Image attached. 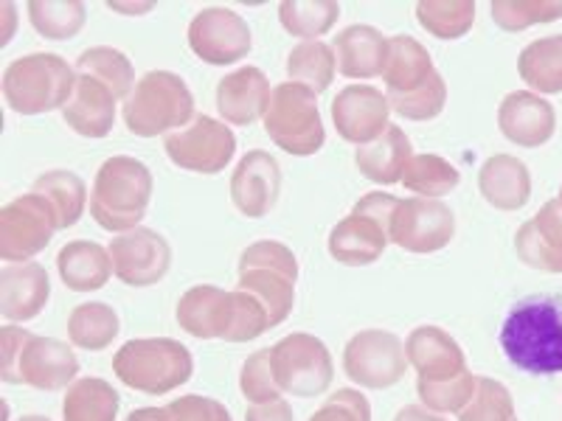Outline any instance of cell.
<instances>
[{"label":"cell","instance_id":"obj_22","mask_svg":"<svg viewBox=\"0 0 562 421\" xmlns=\"http://www.w3.org/2000/svg\"><path fill=\"white\" fill-rule=\"evenodd\" d=\"M498 127L506 140L524 149H537L549 144L557 129L554 104L546 102L531 90H515L501 102Z\"/></svg>","mask_w":562,"mask_h":421},{"label":"cell","instance_id":"obj_25","mask_svg":"<svg viewBox=\"0 0 562 421\" xmlns=\"http://www.w3.org/2000/svg\"><path fill=\"white\" fill-rule=\"evenodd\" d=\"M52 298V281L43 264H7L0 270V315L9 323H26L45 309Z\"/></svg>","mask_w":562,"mask_h":421},{"label":"cell","instance_id":"obj_4","mask_svg":"<svg viewBox=\"0 0 562 421\" xmlns=\"http://www.w3.org/2000/svg\"><path fill=\"white\" fill-rule=\"evenodd\" d=\"M153 200V172L140 160L115 155L99 167L90 192V217L110 234L140 228Z\"/></svg>","mask_w":562,"mask_h":421},{"label":"cell","instance_id":"obj_7","mask_svg":"<svg viewBox=\"0 0 562 421\" xmlns=\"http://www.w3.org/2000/svg\"><path fill=\"white\" fill-rule=\"evenodd\" d=\"M122 113L130 133L138 138H158L192 122L194 96L172 70H149L135 82Z\"/></svg>","mask_w":562,"mask_h":421},{"label":"cell","instance_id":"obj_1","mask_svg":"<svg viewBox=\"0 0 562 421\" xmlns=\"http://www.w3.org/2000/svg\"><path fill=\"white\" fill-rule=\"evenodd\" d=\"M506 360L531 377L562 371V295H529L509 309L501 326Z\"/></svg>","mask_w":562,"mask_h":421},{"label":"cell","instance_id":"obj_2","mask_svg":"<svg viewBox=\"0 0 562 421\" xmlns=\"http://www.w3.org/2000/svg\"><path fill=\"white\" fill-rule=\"evenodd\" d=\"M175 318L183 332L198 340L248 343L273 329L268 312L254 295L243 293V289L225 293L214 284H200V287L183 293Z\"/></svg>","mask_w":562,"mask_h":421},{"label":"cell","instance_id":"obj_43","mask_svg":"<svg viewBox=\"0 0 562 421\" xmlns=\"http://www.w3.org/2000/svg\"><path fill=\"white\" fill-rule=\"evenodd\" d=\"M239 390H243L245 399H250L254 405L281 399L284 390L276 383L273 349H259L256 354H250V357L245 360L243 371H239Z\"/></svg>","mask_w":562,"mask_h":421},{"label":"cell","instance_id":"obj_38","mask_svg":"<svg viewBox=\"0 0 562 421\" xmlns=\"http://www.w3.org/2000/svg\"><path fill=\"white\" fill-rule=\"evenodd\" d=\"M416 20L436 39H461L475 23V3L470 0H422L416 3Z\"/></svg>","mask_w":562,"mask_h":421},{"label":"cell","instance_id":"obj_3","mask_svg":"<svg viewBox=\"0 0 562 421\" xmlns=\"http://www.w3.org/2000/svg\"><path fill=\"white\" fill-rule=\"evenodd\" d=\"M389 104L408 122H430L448 104V84L436 70L428 48L411 34H396L383 70Z\"/></svg>","mask_w":562,"mask_h":421},{"label":"cell","instance_id":"obj_23","mask_svg":"<svg viewBox=\"0 0 562 421\" xmlns=\"http://www.w3.org/2000/svg\"><path fill=\"white\" fill-rule=\"evenodd\" d=\"M119 102L122 99L108 82L77 70L74 96L65 104L63 122L82 138H108L115 124V104Z\"/></svg>","mask_w":562,"mask_h":421},{"label":"cell","instance_id":"obj_10","mask_svg":"<svg viewBox=\"0 0 562 421\" xmlns=\"http://www.w3.org/2000/svg\"><path fill=\"white\" fill-rule=\"evenodd\" d=\"M400 200L385 192H369L355 203L351 214L340 219L326 239V250L338 264L366 268L385 253L391 242V219Z\"/></svg>","mask_w":562,"mask_h":421},{"label":"cell","instance_id":"obj_45","mask_svg":"<svg viewBox=\"0 0 562 421\" xmlns=\"http://www.w3.org/2000/svg\"><path fill=\"white\" fill-rule=\"evenodd\" d=\"M310 421H371V405L360 390L340 388L310 416Z\"/></svg>","mask_w":562,"mask_h":421},{"label":"cell","instance_id":"obj_27","mask_svg":"<svg viewBox=\"0 0 562 421\" xmlns=\"http://www.w3.org/2000/svg\"><path fill=\"white\" fill-rule=\"evenodd\" d=\"M391 37L374 26H349L335 37V59L346 79L383 77Z\"/></svg>","mask_w":562,"mask_h":421},{"label":"cell","instance_id":"obj_47","mask_svg":"<svg viewBox=\"0 0 562 421\" xmlns=\"http://www.w3.org/2000/svg\"><path fill=\"white\" fill-rule=\"evenodd\" d=\"M245 421H295V416L284 399H276V402L250 405L245 410Z\"/></svg>","mask_w":562,"mask_h":421},{"label":"cell","instance_id":"obj_41","mask_svg":"<svg viewBox=\"0 0 562 421\" xmlns=\"http://www.w3.org/2000/svg\"><path fill=\"white\" fill-rule=\"evenodd\" d=\"M495 26L504 32H524L537 23H554L562 18L560 0H495L490 7Z\"/></svg>","mask_w":562,"mask_h":421},{"label":"cell","instance_id":"obj_19","mask_svg":"<svg viewBox=\"0 0 562 421\" xmlns=\"http://www.w3.org/2000/svg\"><path fill=\"white\" fill-rule=\"evenodd\" d=\"M391 104L383 90L371 84H349L335 96L333 102V122L335 129L344 140L363 147L389 129Z\"/></svg>","mask_w":562,"mask_h":421},{"label":"cell","instance_id":"obj_26","mask_svg":"<svg viewBox=\"0 0 562 421\" xmlns=\"http://www.w3.org/2000/svg\"><path fill=\"white\" fill-rule=\"evenodd\" d=\"M270 96H273V90H270L265 70L245 65V68L231 70L228 77L220 79L217 110L234 127H248L268 113Z\"/></svg>","mask_w":562,"mask_h":421},{"label":"cell","instance_id":"obj_48","mask_svg":"<svg viewBox=\"0 0 562 421\" xmlns=\"http://www.w3.org/2000/svg\"><path fill=\"white\" fill-rule=\"evenodd\" d=\"M394 421H448V419H441V413H434V410H428L425 405H405V408L394 416Z\"/></svg>","mask_w":562,"mask_h":421},{"label":"cell","instance_id":"obj_49","mask_svg":"<svg viewBox=\"0 0 562 421\" xmlns=\"http://www.w3.org/2000/svg\"><path fill=\"white\" fill-rule=\"evenodd\" d=\"M124 421H169L167 408H138L127 416Z\"/></svg>","mask_w":562,"mask_h":421},{"label":"cell","instance_id":"obj_32","mask_svg":"<svg viewBox=\"0 0 562 421\" xmlns=\"http://www.w3.org/2000/svg\"><path fill=\"white\" fill-rule=\"evenodd\" d=\"M122 396L99 377H79L63 399V421H115Z\"/></svg>","mask_w":562,"mask_h":421},{"label":"cell","instance_id":"obj_35","mask_svg":"<svg viewBox=\"0 0 562 421\" xmlns=\"http://www.w3.org/2000/svg\"><path fill=\"white\" fill-rule=\"evenodd\" d=\"M338 70V59H335L333 45L321 43V39H307L299 43L293 52L288 54V77L290 82H299L310 88L318 96L324 93L335 79Z\"/></svg>","mask_w":562,"mask_h":421},{"label":"cell","instance_id":"obj_51","mask_svg":"<svg viewBox=\"0 0 562 421\" xmlns=\"http://www.w3.org/2000/svg\"><path fill=\"white\" fill-rule=\"evenodd\" d=\"M557 200H560V205H562V185H560V197H557Z\"/></svg>","mask_w":562,"mask_h":421},{"label":"cell","instance_id":"obj_29","mask_svg":"<svg viewBox=\"0 0 562 421\" xmlns=\"http://www.w3.org/2000/svg\"><path fill=\"white\" fill-rule=\"evenodd\" d=\"M411 158H414V147H411V138L405 135V129L396 127V124H389V129L380 138L358 147V152H355V167L371 183L394 185L403 183V172Z\"/></svg>","mask_w":562,"mask_h":421},{"label":"cell","instance_id":"obj_33","mask_svg":"<svg viewBox=\"0 0 562 421\" xmlns=\"http://www.w3.org/2000/svg\"><path fill=\"white\" fill-rule=\"evenodd\" d=\"M119 329H122V320L104 300L79 304L68 318L70 343L85 351H104L108 345H113V340L119 338Z\"/></svg>","mask_w":562,"mask_h":421},{"label":"cell","instance_id":"obj_46","mask_svg":"<svg viewBox=\"0 0 562 421\" xmlns=\"http://www.w3.org/2000/svg\"><path fill=\"white\" fill-rule=\"evenodd\" d=\"M169 421H231V413L223 402L211 399V396H180L175 402L167 405Z\"/></svg>","mask_w":562,"mask_h":421},{"label":"cell","instance_id":"obj_8","mask_svg":"<svg viewBox=\"0 0 562 421\" xmlns=\"http://www.w3.org/2000/svg\"><path fill=\"white\" fill-rule=\"evenodd\" d=\"M3 99L20 115H43L65 110L74 96L77 70L59 54H29L3 70Z\"/></svg>","mask_w":562,"mask_h":421},{"label":"cell","instance_id":"obj_37","mask_svg":"<svg viewBox=\"0 0 562 421\" xmlns=\"http://www.w3.org/2000/svg\"><path fill=\"white\" fill-rule=\"evenodd\" d=\"M340 7L335 0H284L279 20L284 32L299 39H318L338 23Z\"/></svg>","mask_w":562,"mask_h":421},{"label":"cell","instance_id":"obj_6","mask_svg":"<svg viewBox=\"0 0 562 421\" xmlns=\"http://www.w3.org/2000/svg\"><path fill=\"white\" fill-rule=\"evenodd\" d=\"M113 374L127 388L149 396L172 394L194 374L192 351L172 338L130 340L115 351Z\"/></svg>","mask_w":562,"mask_h":421},{"label":"cell","instance_id":"obj_36","mask_svg":"<svg viewBox=\"0 0 562 421\" xmlns=\"http://www.w3.org/2000/svg\"><path fill=\"white\" fill-rule=\"evenodd\" d=\"M461 174L450 160L439 158V155H414L408 160V167L403 172V185L408 192L419 194L425 200H439L459 189Z\"/></svg>","mask_w":562,"mask_h":421},{"label":"cell","instance_id":"obj_50","mask_svg":"<svg viewBox=\"0 0 562 421\" xmlns=\"http://www.w3.org/2000/svg\"><path fill=\"white\" fill-rule=\"evenodd\" d=\"M18 421H52V419H48V416H37V413H32V416H20Z\"/></svg>","mask_w":562,"mask_h":421},{"label":"cell","instance_id":"obj_30","mask_svg":"<svg viewBox=\"0 0 562 421\" xmlns=\"http://www.w3.org/2000/svg\"><path fill=\"white\" fill-rule=\"evenodd\" d=\"M57 270L65 287L74 293H97L113 275V259L102 244L77 239L57 253Z\"/></svg>","mask_w":562,"mask_h":421},{"label":"cell","instance_id":"obj_20","mask_svg":"<svg viewBox=\"0 0 562 421\" xmlns=\"http://www.w3.org/2000/svg\"><path fill=\"white\" fill-rule=\"evenodd\" d=\"M281 192L279 160L265 149H250L243 155L231 174V203L248 219L268 217L276 208Z\"/></svg>","mask_w":562,"mask_h":421},{"label":"cell","instance_id":"obj_5","mask_svg":"<svg viewBox=\"0 0 562 421\" xmlns=\"http://www.w3.org/2000/svg\"><path fill=\"white\" fill-rule=\"evenodd\" d=\"M3 383L37 390L70 388L79 377V360L68 343L40 338L20 326H3Z\"/></svg>","mask_w":562,"mask_h":421},{"label":"cell","instance_id":"obj_17","mask_svg":"<svg viewBox=\"0 0 562 421\" xmlns=\"http://www.w3.org/2000/svg\"><path fill=\"white\" fill-rule=\"evenodd\" d=\"M115 278L127 287H153L172 268V248L158 230L135 228L110 242Z\"/></svg>","mask_w":562,"mask_h":421},{"label":"cell","instance_id":"obj_13","mask_svg":"<svg viewBox=\"0 0 562 421\" xmlns=\"http://www.w3.org/2000/svg\"><path fill=\"white\" fill-rule=\"evenodd\" d=\"M273 374L284 394L321 396L333 385V354L315 334L293 332L273 345Z\"/></svg>","mask_w":562,"mask_h":421},{"label":"cell","instance_id":"obj_42","mask_svg":"<svg viewBox=\"0 0 562 421\" xmlns=\"http://www.w3.org/2000/svg\"><path fill=\"white\" fill-rule=\"evenodd\" d=\"M459 421H518L509 388L498 379L479 377L473 399L459 413Z\"/></svg>","mask_w":562,"mask_h":421},{"label":"cell","instance_id":"obj_34","mask_svg":"<svg viewBox=\"0 0 562 421\" xmlns=\"http://www.w3.org/2000/svg\"><path fill=\"white\" fill-rule=\"evenodd\" d=\"M32 192L43 194L48 203L57 208L59 228H74L82 219L85 205H88V185L79 174L68 169H52L34 180Z\"/></svg>","mask_w":562,"mask_h":421},{"label":"cell","instance_id":"obj_39","mask_svg":"<svg viewBox=\"0 0 562 421\" xmlns=\"http://www.w3.org/2000/svg\"><path fill=\"white\" fill-rule=\"evenodd\" d=\"M88 9L79 0H32L29 3V20L34 32L45 39H70L77 37L85 26Z\"/></svg>","mask_w":562,"mask_h":421},{"label":"cell","instance_id":"obj_14","mask_svg":"<svg viewBox=\"0 0 562 421\" xmlns=\"http://www.w3.org/2000/svg\"><path fill=\"white\" fill-rule=\"evenodd\" d=\"M164 149L178 169L220 174L237 152V135L231 133L225 122H217L211 115H194L186 127L164 138Z\"/></svg>","mask_w":562,"mask_h":421},{"label":"cell","instance_id":"obj_16","mask_svg":"<svg viewBox=\"0 0 562 421\" xmlns=\"http://www.w3.org/2000/svg\"><path fill=\"white\" fill-rule=\"evenodd\" d=\"M456 237V214L441 200H400L391 219V242L408 253H436Z\"/></svg>","mask_w":562,"mask_h":421},{"label":"cell","instance_id":"obj_40","mask_svg":"<svg viewBox=\"0 0 562 421\" xmlns=\"http://www.w3.org/2000/svg\"><path fill=\"white\" fill-rule=\"evenodd\" d=\"M77 70L108 82L124 102H127L135 88L133 62L127 59V54H122L119 48H110V45H97V48H88V52L79 54Z\"/></svg>","mask_w":562,"mask_h":421},{"label":"cell","instance_id":"obj_28","mask_svg":"<svg viewBox=\"0 0 562 421\" xmlns=\"http://www.w3.org/2000/svg\"><path fill=\"white\" fill-rule=\"evenodd\" d=\"M479 192L492 208L520 210L531 197L529 167L512 155H492L479 172Z\"/></svg>","mask_w":562,"mask_h":421},{"label":"cell","instance_id":"obj_31","mask_svg":"<svg viewBox=\"0 0 562 421\" xmlns=\"http://www.w3.org/2000/svg\"><path fill=\"white\" fill-rule=\"evenodd\" d=\"M518 70L531 93L537 90V96L562 93V34L540 37L526 45L518 57Z\"/></svg>","mask_w":562,"mask_h":421},{"label":"cell","instance_id":"obj_24","mask_svg":"<svg viewBox=\"0 0 562 421\" xmlns=\"http://www.w3.org/2000/svg\"><path fill=\"white\" fill-rule=\"evenodd\" d=\"M515 253L520 262L540 273L562 275V205L551 200L529 223L520 225L515 237Z\"/></svg>","mask_w":562,"mask_h":421},{"label":"cell","instance_id":"obj_15","mask_svg":"<svg viewBox=\"0 0 562 421\" xmlns=\"http://www.w3.org/2000/svg\"><path fill=\"white\" fill-rule=\"evenodd\" d=\"M344 371L351 383L369 390L394 388L408 371L405 343L385 329L358 332L344 349Z\"/></svg>","mask_w":562,"mask_h":421},{"label":"cell","instance_id":"obj_9","mask_svg":"<svg viewBox=\"0 0 562 421\" xmlns=\"http://www.w3.org/2000/svg\"><path fill=\"white\" fill-rule=\"evenodd\" d=\"M295 281L299 259L288 244L276 239H259L239 255V289L262 304L270 326L284 323L293 312Z\"/></svg>","mask_w":562,"mask_h":421},{"label":"cell","instance_id":"obj_12","mask_svg":"<svg viewBox=\"0 0 562 421\" xmlns=\"http://www.w3.org/2000/svg\"><path fill=\"white\" fill-rule=\"evenodd\" d=\"M59 228L57 208L43 194L29 192L0 208V259L26 264L52 244Z\"/></svg>","mask_w":562,"mask_h":421},{"label":"cell","instance_id":"obj_18","mask_svg":"<svg viewBox=\"0 0 562 421\" xmlns=\"http://www.w3.org/2000/svg\"><path fill=\"white\" fill-rule=\"evenodd\" d=\"M189 48L209 65H234L254 48L245 18L223 7L203 9L189 23Z\"/></svg>","mask_w":562,"mask_h":421},{"label":"cell","instance_id":"obj_21","mask_svg":"<svg viewBox=\"0 0 562 421\" xmlns=\"http://www.w3.org/2000/svg\"><path fill=\"white\" fill-rule=\"evenodd\" d=\"M405 357L419 374L416 385L450 383L470 371L461 345L439 326H416L405 340Z\"/></svg>","mask_w":562,"mask_h":421},{"label":"cell","instance_id":"obj_11","mask_svg":"<svg viewBox=\"0 0 562 421\" xmlns=\"http://www.w3.org/2000/svg\"><path fill=\"white\" fill-rule=\"evenodd\" d=\"M265 133L276 147L295 158H310L318 152L326 140L318 96L299 82L276 84L265 113Z\"/></svg>","mask_w":562,"mask_h":421},{"label":"cell","instance_id":"obj_44","mask_svg":"<svg viewBox=\"0 0 562 421\" xmlns=\"http://www.w3.org/2000/svg\"><path fill=\"white\" fill-rule=\"evenodd\" d=\"M475 385H479V377L473 371H467V374H461L459 379H450V383L416 385V394H419L422 405L434 410V413H461L467 402L473 399Z\"/></svg>","mask_w":562,"mask_h":421}]
</instances>
